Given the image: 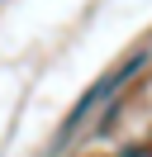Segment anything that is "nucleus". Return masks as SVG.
<instances>
[{
  "mask_svg": "<svg viewBox=\"0 0 152 157\" xmlns=\"http://www.w3.org/2000/svg\"><path fill=\"white\" fill-rule=\"evenodd\" d=\"M142 62H147V57H142V52H133V57H128V62H124V67H119V71H109V76H104V81H95V86H90V90H86V95H81V105H76V109H71V114H66V124H62V133H71V128H76V124H81V119H86V114H90V109H95V105H100V100H104V95H109V90H119V86H124V81H128V76H133V71H138V67H142Z\"/></svg>",
  "mask_w": 152,
  "mask_h": 157,
  "instance_id": "obj_1",
  "label": "nucleus"
}]
</instances>
